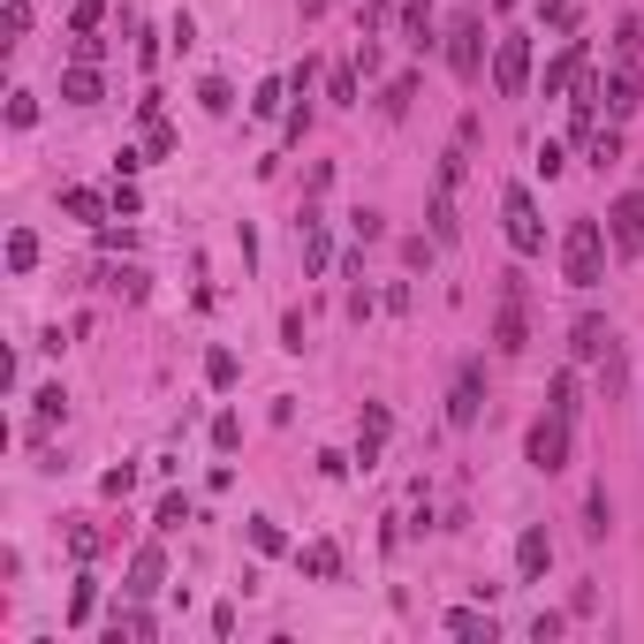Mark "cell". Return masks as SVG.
I'll return each mask as SVG.
<instances>
[{"mask_svg": "<svg viewBox=\"0 0 644 644\" xmlns=\"http://www.w3.org/2000/svg\"><path fill=\"white\" fill-rule=\"evenodd\" d=\"M31 266H38V235L15 228V235H8V274H31Z\"/></svg>", "mask_w": 644, "mask_h": 644, "instance_id": "obj_28", "label": "cell"}, {"mask_svg": "<svg viewBox=\"0 0 644 644\" xmlns=\"http://www.w3.org/2000/svg\"><path fill=\"white\" fill-rule=\"evenodd\" d=\"M69 554L92 561V554H99V531H92V523H69Z\"/></svg>", "mask_w": 644, "mask_h": 644, "instance_id": "obj_36", "label": "cell"}, {"mask_svg": "<svg viewBox=\"0 0 644 644\" xmlns=\"http://www.w3.org/2000/svg\"><path fill=\"white\" fill-rule=\"evenodd\" d=\"M478 410H485V364H478V356H463V364H455V387H448V425L471 433Z\"/></svg>", "mask_w": 644, "mask_h": 644, "instance_id": "obj_8", "label": "cell"}, {"mask_svg": "<svg viewBox=\"0 0 644 644\" xmlns=\"http://www.w3.org/2000/svg\"><path fill=\"white\" fill-rule=\"evenodd\" d=\"M493 92L500 99H523L531 92V38L523 31H500L493 38Z\"/></svg>", "mask_w": 644, "mask_h": 644, "instance_id": "obj_5", "label": "cell"}, {"mask_svg": "<svg viewBox=\"0 0 644 644\" xmlns=\"http://www.w3.org/2000/svg\"><path fill=\"white\" fill-rule=\"evenodd\" d=\"M546 410H554V417H569V425L584 417V387H576V372H554V387H546Z\"/></svg>", "mask_w": 644, "mask_h": 644, "instance_id": "obj_18", "label": "cell"}, {"mask_svg": "<svg viewBox=\"0 0 644 644\" xmlns=\"http://www.w3.org/2000/svg\"><path fill=\"white\" fill-rule=\"evenodd\" d=\"M410 99H417V69H402V76L379 92V114H387V122H402V114H410Z\"/></svg>", "mask_w": 644, "mask_h": 644, "instance_id": "obj_21", "label": "cell"}, {"mask_svg": "<svg viewBox=\"0 0 644 644\" xmlns=\"http://www.w3.org/2000/svg\"><path fill=\"white\" fill-rule=\"evenodd\" d=\"M607 243H615V258H644V190H622L607 205Z\"/></svg>", "mask_w": 644, "mask_h": 644, "instance_id": "obj_7", "label": "cell"}, {"mask_svg": "<svg viewBox=\"0 0 644 644\" xmlns=\"http://www.w3.org/2000/svg\"><path fill=\"white\" fill-rule=\"evenodd\" d=\"M569 448H576V433H569V417H538L531 433H523V463L538 471V478H554V471H569Z\"/></svg>", "mask_w": 644, "mask_h": 644, "instance_id": "obj_4", "label": "cell"}, {"mask_svg": "<svg viewBox=\"0 0 644 644\" xmlns=\"http://www.w3.org/2000/svg\"><path fill=\"white\" fill-rule=\"evenodd\" d=\"M107 637H114V644H122V637L153 644V637H160V622H153V615H145V607H114V630H107Z\"/></svg>", "mask_w": 644, "mask_h": 644, "instance_id": "obj_20", "label": "cell"}, {"mask_svg": "<svg viewBox=\"0 0 644 644\" xmlns=\"http://www.w3.org/2000/svg\"><path fill=\"white\" fill-rule=\"evenodd\" d=\"M114 212L130 220V212H145V197H137V182H114Z\"/></svg>", "mask_w": 644, "mask_h": 644, "instance_id": "obj_43", "label": "cell"}, {"mask_svg": "<svg viewBox=\"0 0 644 644\" xmlns=\"http://www.w3.org/2000/svg\"><path fill=\"white\" fill-rule=\"evenodd\" d=\"M0 46H23V31H31V0H8V15H0Z\"/></svg>", "mask_w": 644, "mask_h": 644, "instance_id": "obj_33", "label": "cell"}, {"mask_svg": "<svg viewBox=\"0 0 644 644\" xmlns=\"http://www.w3.org/2000/svg\"><path fill=\"white\" fill-rule=\"evenodd\" d=\"M130 485H137V471H130V463H122V471H107V478H99V493H107V500H122V493H130Z\"/></svg>", "mask_w": 644, "mask_h": 644, "instance_id": "obj_42", "label": "cell"}, {"mask_svg": "<svg viewBox=\"0 0 644 644\" xmlns=\"http://www.w3.org/2000/svg\"><path fill=\"white\" fill-rule=\"evenodd\" d=\"M296 569H304V576H319V584H333V576H341V546H333V538L296 546Z\"/></svg>", "mask_w": 644, "mask_h": 644, "instance_id": "obj_15", "label": "cell"}, {"mask_svg": "<svg viewBox=\"0 0 644 644\" xmlns=\"http://www.w3.org/2000/svg\"><path fill=\"white\" fill-rule=\"evenodd\" d=\"M69 53H76V61H92V69H99V53H107V38H92V31H76V38H69Z\"/></svg>", "mask_w": 644, "mask_h": 644, "instance_id": "obj_38", "label": "cell"}, {"mask_svg": "<svg viewBox=\"0 0 644 644\" xmlns=\"http://www.w3.org/2000/svg\"><path fill=\"white\" fill-rule=\"evenodd\" d=\"M251 546H258V554H281L289 538H281V523H274V515H251Z\"/></svg>", "mask_w": 644, "mask_h": 644, "instance_id": "obj_32", "label": "cell"}, {"mask_svg": "<svg viewBox=\"0 0 644 644\" xmlns=\"http://www.w3.org/2000/svg\"><path fill=\"white\" fill-rule=\"evenodd\" d=\"M538 8V23H569V0H531Z\"/></svg>", "mask_w": 644, "mask_h": 644, "instance_id": "obj_46", "label": "cell"}, {"mask_svg": "<svg viewBox=\"0 0 644 644\" xmlns=\"http://www.w3.org/2000/svg\"><path fill=\"white\" fill-rule=\"evenodd\" d=\"M387 425H394V417H387V402H364V425H356V463H364V471L379 463V448H387Z\"/></svg>", "mask_w": 644, "mask_h": 644, "instance_id": "obj_13", "label": "cell"}, {"mask_svg": "<svg viewBox=\"0 0 644 644\" xmlns=\"http://www.w3.org/2000/svg\"><path fill=\"white\" fill-rule=\"evenodd\" d=\"M448 69H455L463 84H478V76H485V15H478V8L455 15V31H448Z\"/></svg>", "mask_w": 644, "mask_h": 644, "instance_id": "obj_6", "label": "cell"}, {"mask_svg": "<svg viewBox=\"0 0 644 644\" xmlns=\"http://www.w3.org/2000/svg\"><path fill=\"white\" fill-rule=\"evenodd\" d=\"M92 607H99V576H76V592H69V622L84 630V622H92Z\"/></svg>", "mask_w": 644, "mask_h": 644, "instance_id": "obj_29", "label": "cell"}, {"mask_svg": "<svg viewBox=\"0 0 644 644\" xmlns=\"http://www.w3.org/2000/svg\"><path fill=\"white\" fill-rule=\"evenodd\" d=\"M296 8H304V15H319V8H326V0H296Z\"/></svg>", "mask_w": 644, "mask_h": 644, "instance_id": "obj_47", "label": "cell"}, {"mask_svg": "<svg viewBox=\"0 0 644 644\" xmlns=\"http://www.w3.org/2000/svg\"><path fill=\"white\" fill-rule=\"evenodd\" d=\"M61 99H69V107H99V69H92V61L61 69Z\"/></svg>", "mask_w": 644, "mask_h": 644, "instance_id": "obj_16", "label": "cell"}, {"mask_svg": "<svg viewBox=\"0 0 644 644\" xmlns=\"http://www.w3.org/2000/svg\"><path fill=\"white\" fill-rule=\"evenodd\" d=\"M500 228H508L515 258H538V251H546V220H538V205H531V190H523V182H508V190H500Z\"/></svg>", "mask_w": 644, "mask_h": 644, "instance_id": "obj_3", "label": "cell"}, {"mask_svg": "<svg viewBox=\"0 0 644 644\" xmlns=\"http://www.w3.org/2000/svg\"><path fill=\"white\" fill-rule=\"evenodd\" d=\"M531 289H523V274H500V312H493V349L500 356H523L531 349Z\"/></svg>", "mask_w": 644, "mask_h": 644, "instance_id": "obj_2", "label": "cell"}, {"mask_svg": "<svg viewBox=\"0 0 644 644\" xmlns=\"http://www.w3.org/2000/svg\"><path fill=\"white\" fill-rule=\"evenodd\" d=\"M145 153H153V160L174 153V130H167V122H145Z\"/></svg>", "mask_w": 644, "mask_h": 644, "instance_id": "obj_37", "label": "cell"}, {"mask_svg": "<svg viewBox=\"0 0 644 644\" xmlns=\"http://www.w3.org/2000/svg\"><path fill=\"white\" fill-rule=\"evenodd\" d=\"M99 281H107L114 296H130V304H145V274H137V266H122V274H99Z\"/></svg>", "mask_w": 644, "mask_h": 644, "instance_id": "obj_31", "label": "cell"}, {"mask_svg": "<svg viewBox=\"0 0 644 644\" xmlns=\"http://www.w3.org/2000/svg\"><path fill=\"white\" fill-rule=\"evenodd\" d=\"M561 167H569V153H561V145H538V174H546V182H554Z\"/></svg>", "mask_w": 644, "mask_h": 644, "instance_id": "obj_45", "label": "cell"}, {"mask_svg": "<svg viewBox=\"0 0 644 644\" xmlns=\"http://www.w3.org/2000/svg\"><path fill=\"white\" fill-rule=\"evenodd\" d=\"M584 160L599 167V174H607V167L622 160V122H607V130H592V145H584Z\"/></svg>", "mask_w": 644, "mask_h": 644, "instance_id": "obj_23", "label": "cell"}, {"mask_svg": "<svg viewBox=\"0 0 644 644\" xmlns=\"http://www.w3.org/2000/svg\"><path fill=\"white\" fill-rule=\"evenodd\" d=\"M160 576H167L160 546H137V554H130V584H122V592H130V599H153V592H160Z\"/></svg>", "mask_w": 644, "mask_h": 644, "instance_id": "obj_14", "label": "cell"}, {"mask_svg": "<svg viewBox=\"0 0 644 644\" xmlns=\"http://www.w3.org/2000/svg\"><path fill=\"white\" fill-rule=\"evenodd\" d=\"M205 379H212V387H220V394H228V387H235V379H243V364H235V356H228V349H212V356H205Z\"/></svg>", "mask_w": 644, "mask_h": 644, "instance_id": "obj_30", "label": "cell"}, {"mask_svg": "<svg viewBox=\"0 0 644 644\" xmlns=\"http://www.w3.org/2000/svg\"><path fill=\"white\" fill-rule=\"evenodd\" d=\"M402 31H410V46H417V53H433V46H440V31H433V8H425V0H402Z\"/></svg>", "mask_w": 644, "mask_h": 644, "instance_id": "obj_19", "label": "cell"}, {"mask_svg": "<svg viewBox=\"0 0 644 644\" xmlns=\"http://www.w3.org/2000/svg\"><path fill=\"white\" fill-rule=\"evenodd\" d=\"M433 251H440L433 235H410V243H402V266H433Z\"/></svg>", "mask_w": 644, "mask_h": 644, "instance_id": "obj_41", "label": "cell"}, {"mask_svg": "<svg viewBox=\"0 0 644 644\" xmlns=\"http://www.w3.org/2000/svg\"><path fill=\"white\" fill-rule=\"evenodd\" d=\"M584 69H592V46H584V38H561V53L546 61V76H538V92H546V99H561V92H569V84H576Z\"/></svg>", "mask_w": 644, "mask_h": 644, "instance_id": "obj_10", "label": "cell"}, {"mask_svg": "<svg viewBox=\"0 0 644 644\" xmlns=\"http://www.w3.org/2000/svg\"><path fill=\"white\" fill-rule=\"evenodd\" d=\"M546 569H554V538H546V523H523V538H515V576L538 584Z\"/></svg>", "mask_w": 644, "mask_h": 644, "instance_id": "obj_11", "label": "cell"}, {"mask_svg": "<svg viewBox=\"0 0 644 644\" xmlns=\"http://www.w3.org/2000/svg\"><path fill=\"white\" fill-rule=\"evenodd\" d=\"M8 122H15V130H31V122H38V99H31V92H15V99H8Z\"/></svg>", "mask_w": 644, "mask_h": 644, "instance_id": "obj_39", "label": "cell"}, {"mask_svg": "<svg viewBox=\"0 0 644 644\" xmlns=\"http://www.w3.org/2000/svg\"><path fill=\"white\" fill-rule=\"evenodd\" d=\"M607 251H615L607 228H599L592 212H576V220L561 228V281H569V289H599V281H607Z\"/></svg>", "mask_w": 644, "mask_h": 644, "instance_id": "obj_1", "label": "cell"}, {"mask_svg": "<svg viewBox=\"0 0 644 644\" xmlns=\"http://www.w3.org/2000/svg\"><path fill=\"white\" fill-rule=\"evenodd\" d=\"M440 630H448V637H493V615H478V607H455Z\"/></svg>", "mask_w": 644, "mask_h": 644, "instance_id": "obj_25", "label": "cell"}, {"mask_svg": "<svg viewBox=\"0 0 644 644\" xmlns=\"http://www.w3.org/2000/svg\"><path fill=\"white\" fill-rule=\"evenodd\" d=\"M425 212H433V243H455V235H463V220H455V190H448V182H433V205H425Z\"/></svg>", "mask_w": 644, "mask_h": 644, "instance_id": "obj_17", "label": "cell"}, {"mask_svg": "<svg viewBox=\"0 0 644 644\" xmlns=\"http://www.w3.org/2000/svg\"><path fill=\"white\" fill-rule=\"evenodd\" d=\"M615 531V500H607V485H592L584 493V538H607Z\"/></svg>", "mask_w": 644, "mask_h": 644, "instance_id": "obj_22", "label": "cell"}, {"mask_svg": "<svg viewBox=\"0 0 644 644\" xmlns=\"http://www.w3.org/2000/svg\"><path fill=\"white\" fill-rule=\"evenodd\" d=\"M607 349H615V326L599 319V312H584V319L569 326V356H576V364H599Z\"/></svg>", "mask_w": 644, "mask_h": 644, "instance_id": "obj_12", "label": "cell"}, {"mask_svg": "<svg viewBox=\"0 0 644 644\" xmlns=\"http://www.w3.org/2000/svg\"><path fill=\"white\" fill-rule=\"evenodd\" d=\"M561 630H569V615H538V622H531V637H538V644H554Z\"/></svg>", "mask_w": 644, "mask_h": 644, "instance_id": "obj_44", "label": "cell"}, {"mask_svg": "<svg viewBox=\"0 0 644 644\" xmlns=\"http://www.w3.org/2000/svg\"><path fill=\"white\" fill-rule=\"evenodd\" d=\"M61 212H69V220H92V228H99V220H107V197H99V190H61Z\"/></svg>", "mask_w": 644, "mask_h": 644, "instance_id": "obj_24", "label": "cell"}, {"mask_svg": "<svg viewBox=\"0 0 644 644\" xmlns=\"http://www.w3.org/2000/svg\"><path fill=\"white\" fill-rule=\"evenodd\" d=\"M153 523H160V531H182V523H190V500H182V493H167V500H160V515H153Z\"/></svg>", "mask_w": 644, "mask_h": 644, "instance_id": "obj_35", "label": "cell"}, {"mask_svg": "<svg viewBox=\"0 0 644 644\" xmlns=\"http://www.w3.org/2000/svg\"><path fill=\"white\" fill-rule=\"evenodd\" d=\"M197 107H205V114H235V92H228V76H205V84H197Z\"/></svg>", "mask_w": 644, "mask_h": 644, "instance_id": "obj_27", "label": "cell"}, {"mask_svg": "<svg viewBox=\"0 0 644 644\" xmlns=\"http://www.w3.org/2000/svg\"><path fill=\"white\" fill-rule=\"evenodd\" d=\"M349 228H356V235H364V243H379V235H387V220H379V212H372V205H364V212H349Z\"/></svg>", "mask_w": 644, "mask_h": 644, "instance_id": "obj_40", "label": "cell"}, {"mask_svg": "<svg viewBox=\"0 0 644 644\" xmlns=\"http://www.w3.org/2000/svg\"><path fill=\"white\" fill-rule=\"evenodd\" d=\"M326 99H333V107H356V69H349V61L326 69Z\"/></svg>", "mask_w": 644, "mask_h": 644, "instance_id": "obj_26", "label": "cell"}, {"mask_svg": "<svg viewBox=\"0 0 644 644\" xmlns=\"http://www.w3.org/2000/svg\"><path fill=\"white\" fill-rule=\"evenodd\" d=\"M599 107H607V122H630V114L644 107V69H630V61H615V76H607Z\"/></svg>", "mask_w": 644, "mask_h": 644, "instance_id": "obj_9", "label": "cell"}, {"mask_svg": "<svg viewBox=\"0 0 644 644\" xmlns=\"http://www.w3.org/2000/svg\"><path fill=\"white\" fill-rule=\"evenodd\" d=\"M281 99H289V84H281V76H266V84H258V99H251V114H281Z\"/></svg>", "mask_w": 644, "mask_h": 644, "instance_id": "obj_34", "label": "cell"}]
</instances>
